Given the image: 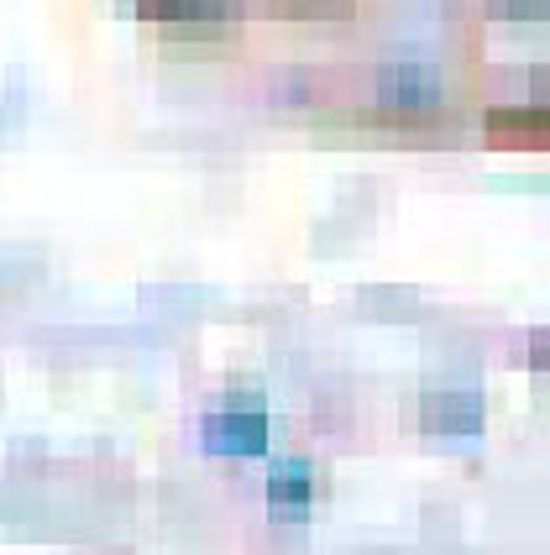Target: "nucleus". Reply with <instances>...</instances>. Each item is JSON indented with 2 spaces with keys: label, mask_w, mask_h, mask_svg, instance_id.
Returning a JSON list of instances; mask_svg holds the SVG:
<instances>
[{
  "label": "nucleus",
  "mask_w": 550,
  "mask_h": 555,
  "mask_svg": "<svg viewBox=\"0 0 550 555\" xmlns=\"http://www.w3.org/2000/svg\"><path fill=\"white\" fill-rule=\"evenodd\" d=\"M205 451L210 456H236V462H252L268 451V414L263 409H246V403H231L205 420Z\"/></svg>",
  "instance_id": "f257e3e1"
},
{
  "label": "nucleus",
  "mask_w": 550,
  "mask_h": 555,
  "mask_svg": "<svg viewBox=\"0 0 550 555\" xmlns=\"http://www.w3.org/2000/svg\"><path fill=\"white\" fill-rule=\"evenodd\" d=\"M378 100L398 116H425L440 105V79L425 63H394V68L378 74Z\"/></svg>",
  "instance_id": "f03ea898"
},
{
  "label": "nucleus",
  "mask_w": 550,
  "mask_h": 555,
  "mask_svg": "<svg viewBox=\"0 0 550 555\" xmlns=\"http://www.w3.org/2000/svg\"><path fill=\"white\" fill-rule=\"evenodd\" d=\"M309 498H315L309 462H278L268 472V514H273L278 525H299L309 514Z\"/></svg>",
  "instance_id": "7ed1b4c3"
},
{
  "label": "nucleus",
  "mask_w": 550,
  "mask_h": 555,
  "mask_svg": "<svg viewBox=\"0 0 550 555\" xmlns=\"http://www.w3.org/2000/svg\"><path fill=\"white\" fill-rule=\"evenodd\" d=\"M425 425L446 435H477L483 430V409H477V399H466V393H430Z\"/></svg>",
  "instance_id": "20e7f679"
}]
</instances>
